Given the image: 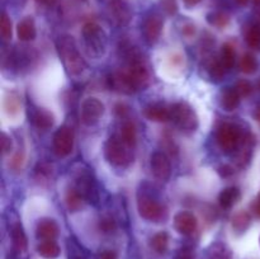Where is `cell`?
Segmentation results:
<instances>
[{"instance_id":"6da1fadb","label":"cell","mask_w":260,"mask_h":259,"mask_svg":"<svg viewBox=\"0 0 260 259\" xmlns=\"http://www.w3.org/2000/svg\"><path fill=\"white\" fill-rule=\"evenodd\" d=\"M56 46H57L58 55H60L61 60H62L69 74L74 76L81 75L85 71L86 62L81 57L80 52H79L78 47H76L74 37L68 35L61 36V37H58Z\"/></svg>"},{"instance_id":"7a4b0ae2","label":"cell","mask_w":260,"mask_h":259,"mask_svg":"<svg viewBox=\"0 0 260 259\" xmlns=\"http://www.w3.org/2000/svg\"><path fill=\"white\" fill-rule=\"evenodd\" d=\"M83 41L85 52L89 57L101 58L106 55L108 37L103 28L94 22H89L83 27Z\"/></svg>"},{"instance_id":"3957f363","label":"cell","mask_w":260,"mask_h":259,"mask_svg":"<svg viewBox=\"0 0 260 259\" xmlns=\"http://www.w3.org/2000/svg\"><path fill=\"white\" fill-rule=\"evenodd\" d=\"M119 135H113L107 140L104 145V156L112 165L118 168H127L134 161V152Z\"/></svg>"},{"instance_id":"277c9868","label":"cell","mask_w":260,"mask_h":259,"mask_svg":"<svg viewBox=\"0 0 260 259\" xmlns=\"http://www.w3.org/2000/svg\"><path fill=\"white\" fill-rule=\"evenodd\" d=\"M172 118L173 122L177 124V127H179L183 132H194L198 128V117L196 114L194 109L189 106L185 102H178V103L173 104L172 108Z\"/></svg>"},{"instance_id":"5b68a950","label":"cell","mask_w":260,"mask_h":259,"mask_svg":"<svg viewBox=\"0 0 260 259\" xmlns=\"http://www.w3.org/2000/svg\"><path fill=\"white\" fill-rule=\"evenodd\" d=\"M137 210L140 216L147 221L159 222L167 217V210L164 206L146 192H140L137 195Z\"/></svg>"},{"instance_id":"8992f818","label":"cell","mask_w":260,"mask_h":259,"mask_svg":"<svg viewBox=\"0 0 260 259\" xmlns=\"http://www.w3.org/2000/svg\"><path fill=\"white\" fill-rule=\"evenodd\" d=\"M73 187L76 188L84 196L86 202L98 201V190H96L95 182H94L90 170L85 165H80L78 169L74 170Z\"/></svg>"},{"instance_id":"52a82bcc","label":"cell","mask_w":260,"mask_h":259,"mask_svg":"<svg viewBox=\"0 0 260 259\" xmlns=\"http://www.w3.org/2000/svg\"><path fill=\"white\" fill-rule=\"evenodd\" d=\"M244 136L245 135L241 132V130L236 124L223 123L217 130V136H216V139H217L218 146H220V149L223 152H231L238 150L241 141H243Z\"/></svg>"},{"instance_id":"ba28073f","label":"cell","mask_w":260,"mask_h":259,"mask_svg":"<svg viewBox=\"0 0 260 259\" xmlns=\"http://www.w3.org/2000/svg\"><path fill=\"white\" fill-rule=\"evenodd\" d=\"M103 113L104 106L99 99L90 96V98H86L81 104L80 117L81 122L85 126H94L95 123H98Z\"/></svg>"},{"instance_id":"9c48e42d","label":"cell","mask_w":260,"mask_h":259,"mask_svg":"<svg viewBox=\"0 0 260 259\" xmlns=\"http://www.w3.org/2000/svg\"><path fill=\"white\" fill-rule=\"evenodd\" d=\"M74 149V131L68 126L58 128L53 135V150L58 156H68Z\"/></svg>"},{"instance_id":"30bf717a","label":"cell","mask_w":260,"mask_h":259,"mask_svg":"<svg viewBox=\"0 0 260 259\" xmlns=\"http://www.w3.org/2000/svg\"><path fill=\"white\" fill-rule=\"evenodd\" d=\"M108 83L111 89L122 94H132L137 90L134 81L131 80L126 70L114 71L108 78Z\"/></svg>"},{"instance_id":"8fae6325","label":"cell","mask_w":260,"mask_h":259,"mask_svg":"<svg viewBox=\"0 0 260 259\" xmlns=\"http://www.w3.org/2000/svg\"><path fill=\"white\" fill-rule=\"evenodd\" d=\"M162 25H164V22H162L161 17L157 14L149 15L144 20V24H142V35H144L145 41L149 45H154L159 40L160 35H161Z\"/></svg>"},{"instance_id":"7c38bea8","label":"cell","mask_w":260,"mask_h":259,"mask_svg":"<svg viewBox=\"0 0 260 259\" xmlns=\"http://www.w3.org/2000/svg\"><path fill=\"white\" fill-rule=\"evenodd\" d=\"M151 170L155 177L160 180H168L172 173L170 160L164 152L156 151L151 156Z\"/></svg>"},{"instance_id":"4fadbf2b","label":"cell","mask_w":260,"mask_h":259,"mask_svg":"<svg viewBox=\"0 0 260 259\" xmlns=\"http://www.w3.org/2000/svg\"><path fill=\"white\" fill-rule=\"evenodd\" d=\"M198 225V221L193 213L187 212V211H182V212L177 213L174 217V226L180 234L183 235H190L196 231Z\"/></svg>"},{"instance_id":"5bb4252c","label":"cell","mask_w":260,"mask_h":259,"mask_svg":"<svg viewBox=\"0 0 260 259\" xmlns=\"http://www.w3.org/2000/svg\"><path fill=\"white\" fill-rule=\"evenodd\" d=\"M109 12L117 24L124 25L131 19V10L123 0H111L109 2Z\"/></svg>"},{"instance_id":"9a60e30c","label":"cell","mask_w":260,"mask_h":259,"mask_svg":"<svg viewBox=\"0 0 260 259\" xmlns=\"http://www.w3.org/2000/svg\"><path fill=\"white\" fill-rule=\"evenodd\" d=\"M58 235V226L51 218H42L38 221L36 228V236L40 240H55Z\"/></svg>"},{"instance_id":"2e32d148","label":"cell","mask_w":260,"mask_h":259,"mask_svg":"<svg viewBox=\"0 0 260 259\" xmlns=\"http://www.w3.org/2000/svg\"><path fill=\"white\" fill-rule=\"evenodd\" d=\"M144 114L147 119L154 122H167L172 118V112L164 104H150L144 109Z\"/></svg>"},{"instance_id":"e0dca14e","label":"cell","mask_w":260,"mask_h":259,"mask_svg":"<svg viewBox=\"0 0 260 259\" xmlns=\"http://www.w3.org/2000/svg\"><path fill=\"white\" fill-rule=\"evenodd\" d=\"M30 119L38 130H48L53 126V114L47 109H35L32 116H30Z\"/></svg>"},{"instance_id":"ac0fdd59","label":"cell","mask_w":260,"mask_h":259,"mask_svg":"<svg viewBox=\"0 0 260 259\" xmlns=\"http://www.w3.org/2000/svg\"><path fill=\"white\" fill-rule=\"evenodd\" d=\"M36 33L37 32H36L35 20L30 17L24 18V19H22L18 23L17 35L18 38L20 41H23V42H29V41L35 40Z\"/></svg>"},{"instance_id":"d6986e66","label":"cell","mask_w":260,"mask_h":259,"mask_svg":"<svg viewBox=\"0 0 260 259\" xmlns=\"http://www.w3.org/2000/svg\"><path fill=\"white\" fill-rule=\"evenodd\" d=\"M240 94L235 88H226L221 93V107L225 111H235L240 104Z\"/></svg>"},{"instance_id":"ffe728a7","label":"cell","mask_w":260,"mask_h":259,"mask_svg":"<svg viewBox=\"0 0 260 259\" xmlns=\"http://www.w3.org/2000/svg\"><path fill=\"white\" fill-rule=\"evenodd\" d=\"M65 202L70 212H76V211H79L83 207L84 203L86 202V200L76 188H74L73 185H71L68 189V192H66Z\"/></svg>"},{"instance_id":"44dd1931","label":"cell","mask_w":260,"mask_h":259,"mask_svg":"<svg viewBox=\"0 0 260 259\" xmlns=\"http://www.w3.org/2000/svg\"><path fill=\"white\" fill-rule=\"evenodd\" d=\"M240 197H241V193L239 188L229 187V188H225V189L220 193L218 201H220L221 207L228 210V208H231L234 205H236L238 201L240 200Z\"/></svg>"},{"instance_id":"7402d4cb","label":"cell","mask_w":260,"mask_h":259,"mask_svg":"<svg viewBox=\"0 0 260 259\" xmlns=\"http://www.w3.org/2000/svg\"><path fill=\"white\" fill-rule=\"evenodd\" d=\"M37 251L43 258L53 259L60 255V246L55 240H45L37 246Z\"/></svg>"},{"instance_id":"603a6c76","label":"cell","mask_w":260,"mask_h":259,"mask_svg":"<svg viewBox=\"0 0 260 259\" xmlns=\"http://www.w3.org/2000/svg\"><path fill=\"white\" fill-rule=\"evenodd\" d=\"M251 223L250 213L246 211H240L233 217V230L238 234H243L248 230Z\"/></svg>"},{"instance_id":"cb8c5ba5","label":"cell","mask_w":260,"mask_h":259,"mask_svg":"<svg viewBox=\"0 0 260 259\" xmlns=\"http://www.w3.org/2000/svg\"><path fill=\"white\" fill-rule=\"evenodd\" d=\"M206 70H207L208 75L212 80H221L225 75L226 68L223 66V63L221 62V60H217V58H211L210 61L206 62Z\"/></svg>"},{"instance_id":"d4e9b609","label":"cell","mask_w":260,"mask_h":259,"mask_svg":"<svg viewBox=\"0 0 260 259\" xmlns=\"http://www.w3.org/2000/svg\"><path fill=\"white\" fill-rule=\"evenodd\" d=\"M12 240L15 250L19 251V253H22V251L27 249V238H25L23 228L19 223H15L12 228Z\"/></svg>"},{"instance_id":"484cf974","label":"cell","mask_w":260,"mask_h":259,"mask_svg":"<svg viewBox=\"0 0 260 259\" xmlns=\"http://www.w3.org/2000/svg\"><path fill=\"white\" fill-rule=\"evenodd\" d=\"M119 136H121V139L131 147L136 146L137 131H136V127H135V124L132 123V122H124V123L122 124Z\"/></svg>"},{"instance_id":"4316f807","label":"cell","mask_w":260,"mask_h":259,"mask_svg":"<svg viewBox=\"0 0 260 259\" xmlns=\"http://www.w3.org/2000/svg\"><path fill=\"white\" fill-rule=\"evenodd\" d=\"M236 53H235V47H234L231 43H225L222 46V50H221V62L223 63V66L226 68V70L231 69L235 63Z\"/></svg>"},{"instance_id":"83f0119b","label":"cell","mask_w":260,"mask_h":259,"mask_svg":"<svg viewBox=\"0 0 260 259\" xmlns=\"http://www.w3.org/2000/svg\"><path fill=\"white\" fill-rule=\"evenodd\" d=\"M151 248L154 249L156 253L162 254L168 250V245H169V236L167 233H157L152 236L151 239Z\"/></svg>"},{"instance_id":"f1b7e54d","label":"cell","mask_w":260,"mask_h":259,"mask_svg":"<svg viewBox=\"0 0 260 259\" xmlns=\"http://www.w3.org/2000/svg\"><path fill=\"white\" fill-rule=\"evenodd\" d=\"M4 108L9 116H17L20 109V101L18 94L8 93L4 99Z\"/></svg>"},{"instance_id":"f546056e","label":"cell","mask_w":260,"mask_h":259,"mask_svg":"<svg viewBox=\"0 0 260 259\" xmlns=\"http://www.w3.org/2000/svg\"><path fill=\"white\" fill-rule=\"evenodd\" d=\"M245 38L248 45L254 50L260 48V24H253L246 29Z\"/></svg>"},{"instance_id":"4dcf8cb0","label":"cell","mask_w":260,"mask_h":259,"mask_svg":"<svg viewBox=\"0 0 260 259\" xmlns=\"http://www.w3.org/2000/svg\"><path fill=\"white\" fill-rule=\"evenodd\" d=\"M207 22L217 28H223L230 22V17L223 12H212L207 15Z\"/></svg>"},{"instance_id":"1f68e13d","label":"cell","mask_w":260,"mask_h":259,"mask_svg":"<svg viewBox=\"0 0 260 259\" xmlns=\"http://www.w3.org/2000/svg\"><path fill=\"white\" fill-rule=\"evenodd\" d=\"M258 69V61H256L255 56L251 53H246L241 57L240 60V70L245 74H253L255 73Z\"/></svg>"},{"instance_id":"d6a6232c","label":"cell","mask_w":260,"mask_h":259,"mask_svg":"<svg viewBox=\"0 0 260 259\" xmlns=\"http://www.w3.org/2000/svg\"><path fill=\"white\" fill-rule=\"evenodd\" d=\"M99 229L103 231L104 234L113 233L117 229V222L114 220V217L109 213H104V215L101 216L99 218Z\"/></svg>"},{"instance_id":"836d02e7","label":"cell","mask_w":260,"mask_h":259,"mask_svg":"<svg viewBox=\"0 0 260 259\" xmlns=\"http://www.w3.org/2000/svg\"><path fill=\"white\" fill-rule=\"evenodd\" d=\"M231 253L225 244H215L210 250V259H230Z\"/></svg>"},{"instance_id":"e575fe53","label":"cell","mask_w":260,"mask_h":259,"mask_svg":"<svg viewBox=\"0 0 260 259\" xmlns=\"http://www.w3.org/2000/svg\"><path fill=\"white\" fill-rule=\"evenodd\" d=\"M0 33L4 41H9L12 38V20L8 17L7 13H3L0 19Z\"/></svg>"},{"instance_id":"d590c367","label":"cell","mask_w":260,"mask_h":259,"mask_svg":"<svg viewBox=\"0 0 260 259\" xmlns=\"http://www.w3.org/2000/svg\"><path fill=\"white\" fill-rule=\"evenodd\" d=\"M36 175H37V179H50V177L52 175V168L50 167L46 163H41L38 164V167L36 168Z\"/></svg>"},{"instance_id":"8d00e7d4","label":"cell","mask_w":260,"mask_h":259,"mask_svg":"<svg viewBox=\"0 0 260 259\" xmlns=\"http://www.w3.org/2000/svg\"><path fill=\"white\" fill-rule=\"evenodd\" d=\"M235 89L238 90V93L240 94V96H248L250 95V93L253 91V85L249 83L248 80H240L238 84H236Z\"/></svg>"},{"instance_id":"74e56055","label":"cell","mask_w":260,"mask_h":259,"mask_svg":"<svg viewBox=\"0 0 260 259\" xmlns=\"http://www.w3.org/2000/svg\"><path fill=\"white\" fill-rule=\"evenodd\" d=\"M0 144H2L3 154L5 155L8 154V152H10V150H12L13 147V142H12V139H10L5 132H3L2 134V137H0Z\"/></svg>"},{"instance_id":"f35d334b","label":"cell","mask_w":260,"mask_h":259,"mask_svg":"<svg viewBox=\"0 0 260 259\" xmlns=\"http://www.w3.org/2000/svg\"><path fill=\"white\" fill-rule=\"evenodd\" d=\"M175 259H194V251L188 246H184V248L178 250Z\"/></svg>"},{"instance_id":"ab89813d","label":"cell","mask_w":260,"mask_h":259,"mask_svg":"<svg viewBox=\"0 0 260 259\" xmlns=\"http://www.w3.org/2000/svg\"><path fill=\"white\" fill-rule=\"evenodd\" d=\"M161 5L168 14H174L177 12V3H175V0H161Z\"/></svg>"},{"instance_id":"60d3db41","label":"cell","mask_w":260,"mask_h":259,"mask_svg":"<svg viewBox=\"0 0 260 259\" xmlns=\"http://www.w3.org/2000/svg\"><path fill=\"white\" fill-rule=\"evenodd\" d=\"M70 259H84L83 253L74 241L70 243Z\"/></svg>"},{"instance_id":"b9f144b4","label":"cell","mask_w":260,"mask_h":259,"mask_svg":"<svg viewBox=\"0 0 260 259\" xmlns=\"http://www.w3.org/2000/svg\"><path fill=\"white\" fill-rule=\"evenodd\" d=\"M234 173H235V170H234V168L231 167V165L225 164V165H221V167L218 168V174H220L221 177H223V178L231 177Z\"/></svg>"},{"instance_id":"7bdbcfd3","label":"cell","mask_w":260,"mask_h":259,"mask_svg":"<svg viewBox=\"0 0 260 259\" xmlns=\"http://www.w3.org/2000/svg\"><path fill=\"white\" fill-rule=\"evenodd\" d=\"M22 164H23V154L22 152H18V154L14 156V159H13L12 167L14 168V169H19V168L22 167Z\"/></svg>"},{"instance_id":"ee69618b","label":"cell","mask_w":260,"mask_h":259,"mask_svg":"<svg viewBox=\"0 0 260 259\" xmlns=\"http://www.w3.org/2000/svg\"><path fill=\"white\" fill-rule=\"evenodd\" d=\"M99 259H117V254L113 250H103L99 254Z\"/></svg>"},{"instance_id":"f6af8a7d","label":"cell","mask_w":260,"mask_h":259,"mask_svg":"<svg viewBox=\"0 0 260 259\" xmlns=\"http://www.w3.org/2000/svg\"><path fill=\"white\" fill-rule=\"evenodd\" d=\"M116 113L118 114L119 117H124L127 113H128V107L124 106V104H117L116 106Z\"/></svg>"},{"instance_id":"bcb514c9","label":"cell","mask_w":260,"mask_h":259,"mask_svg":"<svg viewBox=\"0 0 260 259\" xmlns=\"http://www.w3.org/2000/svg\"><path fill=\"white\" fill-rule=\"evenodd\" d=\"M194 32H196V27L193 24H190V23H188V24H185L184 27H183V35L188 36V37L194 35Z\"/></svg>"},{"instance_id":"7dc6e473","label":"cell","mask_w":260,"mask_h":259,"mask_svg":"<svg viewBox=\"0 0 260 259\" xmlns=\"http://www.w3.org/2000/svg\"><path fill=\"white\" fill-rule=\"evenodd\" d=\"M251 208H253L254 213H255L256 217L260 218V196L256 197V200L254 201L253 205H251Z\"/></svg>"},{"instance_id":"c3c4849f","label":"cell","mask_w":260,"mask_h":259,"mask_svg":"<svg viewBox=\"0 0 260 259\" xmlns=\"http://www.w3.org/2000/svg\"><path fill=\"white\" fill-rule=\"evenodd\" d=\"M183 2H184L185 5H188V7H194L198 3H201V0H183Z\"/></svg>"},{"instance_id":"681fc988","label":"cell","mask_w":260,"mask_h":259,"mask_svg":"<svg viewBox=\"0 0 260 259\" xmlns=\"http://www.w3.org/2000/svg\"><path fill=\"white\" fill-rule=\"evenodd\" d=\"M255 118H256V121L260 122V107H258L255 111Z\"/></svg>"},{"instance_id":"f907efd6","label":"cell","mask_w":260,"mask_h":259,"mask_svg":"<svg viewBox=\"0 0 260 259\" xmlns=\"http://www.w3.org/2000/svg\"><path fill=\"white\" fill-rule=\"evenodd\" d=\"M249 0H236V3H238L239 5H246L248 4Z\"/></svg>"},{"instance_id":"816d5d0a","label":"cell","mask_w":260,"mask_h":259,"mask_svg":"<svg viewBox=\"0 0 260 259\" xmlns=\"http://www.w3.org/2000/svg\"><path fill=\"white\" fill-rule=\"evenodd\" d=\"M253 2H254V3H255V4H256V5H260V0H253Z\"/></svg>"},{"instance_id":"f5cc1de1","label":"cell","mask_w":260,"mask_h":259,"mask_svg":"<svg viewBox=\"0 0 260 259\" xmlns=\"http://www.w3.org/2000/svg\"><path fill=\"white\" fill-rule=\"evenodd\" d=\"M38 2H48V0H38Z\"/></svg>"},{"instance_id":"db71d44e","label":"cell","mask_w":260,"mask_h":259,"mask_svg":"<svg viewBox=\"0 0 260 259\" xmlns=\"http://www.w3.org/2000/svg\"><path fill=\"white\" fill-rule=\"evenodd\" d=\"M259 18H260V13H259Z\"/></svg>"},{"instance_id":"11a10c76","label":"cell","mask_w":260,"mask_h":259,"mask_svg":"<svg viewBox=\"0 0 260 259\" xmlns=\"http://www.w3.org/2000/svg\"><path fill=\"white\" fill-rule=\"evenodd\" d=\"M258 196H260V192H259V195H258Z\"/></svg>"}]
</instances>
